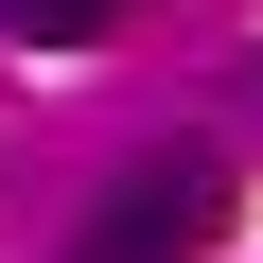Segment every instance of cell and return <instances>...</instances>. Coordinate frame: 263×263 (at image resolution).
Segmentation results:
<instances>
[{
    "label": "cell",
    "instance_id": "cell-1",
    "mask_svg": "<svg viewBox=\"0 0 263 263\" xmlns=\"http://www.w3.org/2000/svg\"><path fill=\"white\" fill-rule=\"evenodd\" d=\"M211 211H228V158H141V176L105 193L88 263H193V246H211Z\"/></svg>",
    "mask_w": 263,
    "mask_h": 263
},
{
    "label": "cell",
    "instance_id": "cell-2",
    "mask_svg": "<svg viewBox=\"0 0 263 263\" xmlns=\"http://www.w3.org/2000/svg\"><path fill=\"white\" fill-rule=\"evenodd\" d=\"M105 18H123V0H0V35H35V53H88Z\"/></svg>",
    "mask_w": 263,
    "mask_h": 263
}]
</instances>
